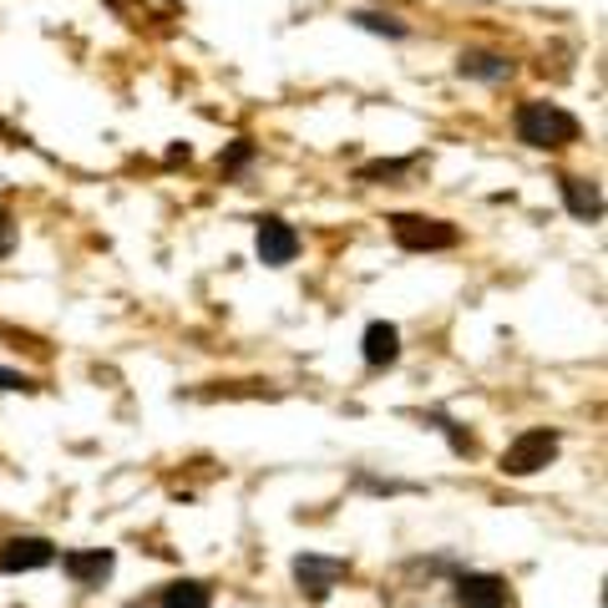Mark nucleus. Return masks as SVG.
Masks as SVG:
<instances>
[{
	"label": "nucleus",
	"mask_w": 608,
	"mask_h": 608,
	"mask_svg": "<svg viewBox=\"0 0 608 608\" xmlns=\"http://www.w3.org/2000/svg\"><path fill=\"white\" fill-rule=\"evenodd\" d=\"M517 127V143L537 147V153H553V147H568L578 143V117H573L568 107H558V102H523L513 117Z\"/></svg>",
	"instance_id": "obj_1"
},
{
	"label": "nucleus",
	"mask_w": 608,
	"mask_h": 608,
	"mask_svg": "<svg viewBox=\"0 0 608 608\" xmlns=\"http://www.w3.org/2000/svg\"><path fill=\"white\" fill-rule=\"evenodd\" d=\"M391 234L405 254H436V249H456V224L446 218H426V214H395L391 218Z\"/></svg>",
	"instance_id": "obj_2"
},
{
	"label": "nucleus",
	"mask_w": 608,
	"mask_h": 608,
	"mask_svg": "<svg viewBox=\"0 0 608 608\" xmlns=\"http://www.w3.org/2000/svg\"><path fill=\"white\" fill-rule=\"evenodd\" d=\"M553 456H558V431L533 426L502 452V472H507V477H533V472H543Z\"/></svg>",
	"instance_id": "obj_3"
},
{
	"label": "nucleus",
	"mask_w": 608,
	"mask_h": 608,
	"mask_svg": "<svg viewBox=\"0 0 608 608\" xmlns=\"http://www.w3.org/2000/svg\"><path fill=\"white\" fill-rule=\"evenodd\" d=\"M340 578H350V563L320 558V553H299V558H295V584H299V594H310L315 604H324Z\"/></svg>",
	"instance_id": "obj_4"
},
{
	"label": "nucleus",
	"mask_w": 608,
	"mask_h": 608,
	"mask_svg": "<svg viewBox=\"0 0 608 608\" xmlns=\"http://www.w3.org/2000/svg\"><path fill=\"white\" fill-rule=\"evenodd\" d=\"M254 254H259V264H269V269L295 264L299 259L295 224H285V218H259V228H254Z\"/></svg>",
	"instance_id": "obj_5"
},
{
	"label": "nucleus",
	"mask_w": 608,
	"mask_h": 608,
	"mask_svg": "<svg viewBox=\"0 0 608 608\" xmlns=\"http://www.w3.org/2000/svg\"><path fill=\"white\" fill-rule=\"evenodd\" d=\"M56 563V543L47 537H11L0 543V573H37Z\"/></svg>",
	"instance_id": "obj_6"
},
{
	"label": "nucleus",
	"mask_w": 608,
	"mask_h": 608,
	"mask_svg": "<svg viewBox=\"0 0 608 608\" xmlns=\"http://www.w3.org/2000/svg\"><path fill=\"white\" fill-rule=\"evenodd\" d=\"M360 355H365L370 370H385L401 360V330H395L391 320H375L365 324V334H360Z\"/></svg>",
	"instance_id": "obj_7"
},
{
	"label": "nucleus",
	"mask_w": 608,
	"mask_h": 608,
	"mask_svg": "<svg viewBox=\"0 0 608 608\" xmlns=\"http://www.w3.org/2000/svg\"><path fill=\"white\" fill-rule=\"evenodd\" d=\"M456 598H462V608H507V584L497 573H466L456 584Z\"/></svg>",
	"instance_id": "obj_8"
},
{
	"label": "nucleus",
	"mask_w": 608,
	"mask_h": 608,
	"mask_svg": "<svg viewBox=\"0 0 608 608\" xmlns=\"http://www.w3.org/2000/svg\"><path fill=\"white\" fill-rule=\"evenodd\" d=\"M558 193H563L573 218H584V224H598V218H604V193H598L594 178H558Z\"/></svg>",
	"instance_id": "obj_9"
},
{
	"label": "nucleus",
	"mask_w": 608,
	"mask_h": 608,
	"mask_svg": "<svg viewBox=\"0 0 608 608\" xmlns=\"http://www.w3.org/2000/svg\"><path fill=\"white\" fill-rule=\"evenodd\" d=\"M61 568H66V578H76V584H102V578H112V568H117V553L112 548H82V553H66Z\"/></svg>",
	"instance_id": "obj_10"
},
{
	"label": "nucleus",
	"mask_w": 608,
	"mask_h": 608,
	"mask_svg": "<svg viewBox=\"0 0 608 608\" xmlns=\"http://www.w3.org/2000/svg\"><path fill=\"white\" fill-rule=\"evenodd\" d=\"M456 72L472 76V82L502 86L507 76H513V61L502 56V51H462V56H456Z\"/></svg>",
	"instance_id": "obj_11"
},
{
	"label": "nucleus",
	"mask_w": 608,
	"mask_h": 608,
	"mask_svg": "<svg viewBox=\"0 0 608 608\" xmlns=\"http://www.w3.org/2000/svg\"><path fill=\"white\" fill-rule=\"evenodd\" d=\"M350 21L360 25V31H370V37H391V41H405L411 37V25L401 21V16H391V11H350Z\"/></svg>",
	"instance_id": "obj_12"
},
{
	"label": "nucleus",
	"mask_w": 608,
	"mask_h": 608,
	"mask_svg": "<svg viewBox=\"0 0 608 608\" xmlns=\"http://www.w3.org/2000/svg\"><path fill=\"white\" fill-rule=\"evenodd\" d=\"M214 604V594H208V584H173V588H163V608H208Z\"/></svg>",
	"instance_id": "obj_13"
},
{
	"label": "nucleus",
	"mask_w": 608,
	"mask_h": 608,
	"mask_svg": "<svg viewBox=\"0 0 608 608\" xmlns=\"http://www.w3.org/2000/svg\"><path fill=\"white\" fill-rule=\"evenodd\" d=\"M416 167V157H391V163H365L360 167V183H391V178H405Z\"/></svg>",
	"instance_id": "obj_14"
},
{
	"label": "nucleus",
	"mask_w": 608,
	"mask_h": 608,
	"mask_svg": "<svg viewBox=\"0 0 608 608\" xmlns=\"http://www.w3.org/2000/svg\"><path fill=\"white\" fill-rule=\"evenodd\" d=\"M254 153H259V147H254L249 137H234V143L218 153V167H224V173H244V167L254 163Z\"/></svg>",
	"instance_id": "obj_15"
},
{
	"label": "nucleus",
	"mask_w": 608,
	"mask_h": 608,
	"mask_svg": "<svg viewBox=\"0 0 608 608\" xmlns=\"http://www.w3.org/2000/svg\"><path fill=\"white\" fill-rule=\"evenodd\" d=\"M0 391H37V381H31V375H21V370L0 365Z\"/></svg>",
	"instance_id": "obj_16"
},
{
	"label": "nucleus",
	"mask_w": 608,
	"mask_h": 608,
	"mask_svg": "<svg viewBox=\"0 0 608 608\" xmlns=\"http://www.w3.org/2000/svg\"><path fill=\"white\" fill-rule=\"evenodd\" d=\"M11 249H16V224H11V214L0 208V259H6Z\"/></svg>",
	"instance_id": "obj_17"
}]
</instances>
